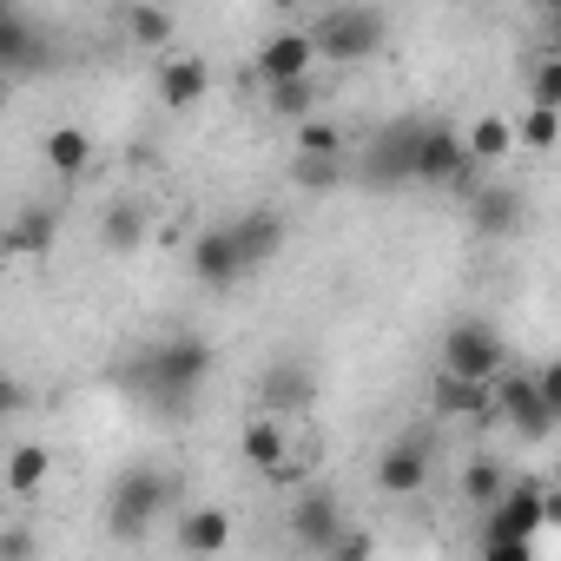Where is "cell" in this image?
I'll list each match as a JSON object with an SVG mask.
<instances>
[{"label":"cell","instance_id":"obj_25","mask_svg":"<svg viewBox=\"0 0 561 561\" xmlns=\"http://www.w3.org/2000/svg\"><path fill=\"white\" fill-rule=\"evenodd\" d=\"M271 113L277 119H305V113H318V80L311 73H298V80H271Z\"/></svg>","mask_w":561,"mask_h":561},{"label":"cell","instance_id":"obj_15","mask_svg":"<svg viewBox=\"0 0 561 561\" xmlns=\"http://www.w3.org/2000/svg\"><path fill=\"white\" fill-rule=\"evenodd\" d=\"M205 87H211V67H205L198 54H179V60H165V67H159V100H165L172 113L198 106V100H205Z\"/></svg>","mask_w":561,"mask_h":561},{"label":"cell","instance_id":"obj_21","mask_svg":"<svg viewBox=\"0 0 561 561\" xmlns=\"http://www.w3.org/2000/svg\"><path fill=\"white\" fill-rule=\"evenodd\" d=\"M469 205H476V225L482 231H515L522 225V192L515 185H476Z\"/></svg>","mask_w":561,"mask_h":561},{"label":"cell","instance_id":"obj_22","mask_svg":"<svg viewBox=\"0 0 561 561\" xmlns=\"http://www.w3.org/2000/svg\"><path fill=\"white\" fill-rule=\"evenodd\" d=\"M54 231H60L54 205H27V211L8 225V231H0V244H8V251H34V257H41V251L54 244Z\"/></svg>","mask_w":561,"mask_h":561},{"label":"cell","instance_id":"obj_14","mask_svg":"<svg viewBox=\"0 0 561 561\" xmlns=\"http://www.w3.org/2000/svg\"><path fill=\"white\" fill-rule=\"evenodd\" d=\"M47 41L14 14V8H0V73H27V67H47Z\"/></svg>","mask_w":561,"mask_h":561},{"label":"cell","instance_id":"obj_3","mask_svg":"<svg viewBox=\"0 0 561 561\" xmlns=\"http://www.w3.org/2000/svg\"><path fill=\"white\" fill-rule=\"evenodd\" d=\"M311 41H318L324 60L357 67V60H370V54L390 41V21H383V8H370V0H351V8H331V14L311 27Z\"/></svg>","mask_w":561,"mask_h":561},{"label":"cell","instance_id":"obj_31","mask_svg":"<svg viewBox=\"0 0 561 561\" xmlns=\"http://www.w3.org/2000/svg\"><path fill=\"white\" fill-rule=\"evenodd\" d=\"M502 482H508L502 462H476V469L462 476V502H469V508H489V502L502 495Z\"/></svg>","mask_w":561,"mask_h":561},{"label":"cell","instance_id":"obj_7","mask_svg":"<svg viewBox=\"0 0 561 561\" xmlns=\"http://www.w3.org/2000/svg\"><path fill=\"white\" fill-rule=\"evenodd\" d=\"M508 364V344H502V331L495 324H482V318H462V324H449V337H443V370H456V377H495Z\"/></svg>","mask_w":561,"mask_h":561},{"label":"cell","instance_id":"obj_30","mask_svg":"<svg viewBox=\"0 0 561 561\" xmlns=\"http://www.w3.org/2000/svg\"><path fill=\"white\" fill-rule=\"evenodd\" d=\"M554 133H561V106H528V119L515 126V139H522L528 152H548Z\"/></svg>","mask_w":561,"mask_h":561},{"label":"cell","instance_id":"obj_32","mask_svg":"<svg viewBox=\"0 0 561 561\" xmlns=\"http://www.w3.org/2000/svg\"><path fill=\"white\" fill-rule=\"evenodd\" d=\"M528 100H535V106H561V60H554V54L528 73Z\"/></svg>","mask_w":561,"mask_h":561},{"label":"cell","instance_id":"obj_13","mask_svg":"<svg viewBox=\"0 0 561 561\" xmlns=\"http://www.w3.org/2000/svg\"><path fill=\"white\" fill-rule=\"evenodd\" d=\"M291 535H298V548H311V554H331V541L344 535L337 528V502L318 489V495H298V508H291Z\"/></svg>","mask_w":561,"mask_h":561},{"label":"cell","instance_id":"obj_2","mask_svg":"<svg viewBox=\"0 0 561 561\" xmlns=\"http://www.w3.org/2000/svg\"><path fill=\"white\" fill-rule=\"evenodd\" d=\"M548 489L541 482H502V495L489 502V528H482V554L489 561H528L535 528L548 522Z\"/></svg>","mask_w":561,"mask_h":561},{"label":"cell","instance_id":"obj_24","mask_svg":"<svg viewBox=\"0 0 561 561\" xmlns=\"http://www.w3.org/2000/svg\"><path fill=\"white\" fill-rule=\"evenodd\" d=\"M508 146H515V126H508V119H495V113H489V119H476V126L462 133V152H469L476 165H495V159H508Z\"/></svg>","mask_w":561,"mask_h":561},{"label":"cell","instance_id":"obj_5","mask_svg":"<svg viewBox=\"0 0 561 561\" xmlns=\"http://www.w3.org/2000/svg\"><path fill=\"white\" fill-rule=\"evenodd\" d=\"M489 403H495V416H502L508 430H522L528 443H548L554 423H561V410L535 390V377H528V370H508V364L489 377Z\"/></svg>","mask_w":561,"mask_h":561},{"label":"cell","instance_id":"obj_4","mask_svg":"<svg viewBox=\"0 0 561 561\" xmlns=\"http://www.w3.org/2000/svg\"><path fill=\"white\" fill-rule=\"evenodd\" d=\"M410 179L423 185H456L462 198L476 192V159L462 152V133L443 126V119H423L416 126V152H410Z\"/></svg>","mask_w":561,"mask_h":561},{"label":"cell","instance_id":"obj_10","mask_svg":"<svg viewBox=\"0 0 561 561\" xmlns=\"http://www.w3.org/2000/svg\"><path fill=\"white\" fill-rule=\"evenodd\" d=\"M192 277L205 291H225V285H238V251H231V238H225V225H211V231H198L192 238Z\"/></svg>","mask_w":561,"mask_h":561},{"label":"cell","instance_id":"obj_9","mask_svg":"<svg viewBox=\"0 0 561 561\" xmlns=\"http://www.w3.org/2000/svg\"><path fill=\"white\" fill-rule=\"evenodd\" d=\"M318 67V41H311V27H291V34H271L264 47H257V80L271 87V80H298V73H311Z\"/></svg>","mask_w":561,"mask_h":561},{"label":"cell","instance_id":"obj_16","mask_svg":"<svg viewBox=\"0 0 561 561\" xmlns=\"http://www.w3.org/2000/svg\"><path fill=\"white\" fill-rule=\"evenodd\" d=\"M416 126L423 119H403V126H390L377 146H370V185H397V179H410V152H416Z\"/></svg>","mask_w":561,"mask_h":561},{"label":"cell","instance_id":"obj_28","mask_svg":"<svg viewBox=\"0 0 561 561\" xmlns=\"http://www.w3.org/2000/svg\"><path fill=\"white\" fill-rule=\"evenodd\" d=\"M298 152H311V159H344L351 146H344V133H337L331 119L305 113V119H298Z\"/></svg>","mask_w":561,"mask_h":561},{"label":"cell","instance_id":"obj_8","mask_svg":"<svg viewBox=\"0 0 561 561\" xmlns=\"http://www.w3.org/2000/svg\"><path fill=\"white\" fill-rule=\"evenodd\" d=\"M225 238H231V251H238V271L251 277L257 264H271L277 251H285V218H277L271 205H251L244 218L225 225Z\"/></svg>","mask_w":561,"mask_h":561},{"label":"cell","instance_id":"obj_1","mask_svg":"<svg viewBox=\"0 0 561 561\" xmlns=\"http://www.w3.org/2000/svg\"><path fill=\"white\" fill-rule=\"evenodd\" d=\"M126 377H133L159 410H185V397H198L205 377H211V344H205V337H165V344H146V351L133 357Z\"/></svg>","mask_w":561,"mask_h":561},{"label":"cell","instance_id":"obj_29","mask_svg":"<svg viewBox=\"0 0 561 561\" xmlns=\"http://www.w3.org/2000/svg\"><path fill=\"white\" fill-rule=\"evenodd\" d=\"M344 172H351V152H344V159H311V152L291 159V179H298L305 192H331V185H344Z\"/></svg>","mask_w":561,"mask_h":561},{"label":"cell","instance_id":"obj_34","mask_svg":"<svg viewBox=\"0 0 561 561\" xmlns=\"http://www.w3.org/2000/svg\"><path fill=\"white\" fill-rule=\"evenodd\" d=\"M41 541H34V528H8V535H0V554H34Z\"/></svg>","mask_w":561,"mask_h":561},{"label":"cell","instance_id":"obj_23","mask_svg":"<svg viewBox=\"0 0 561 561\" xmlns=\"http://www.w3.org/2000/svg\"><path fill=\"white\" fill-rule=\"evenodd\" d=\"M47 476H54V456H47L41 443H21V449L8 456V495H21V502H27V495H41V489H47Z\"/></svg>","mask_w":561,"mask_h":561},{"label":"cell","instance_id":"obj_20","mask_svg":"<svg viewBox=\"0 0 561 561\" xmlns=\"http://www.w3.org/2000/svg\"><path fill=\"white\" fill-rule=\"evenodd\" d=\"M47 165H54L60 179H87V172H93V139H87L80 126H54V133H47Z\"/></svg>","mask_w":561,"mask_h":561},{"label":"cell","instance_id":"obj_33","mask_svg":"<svg viewBox=\"0 0 561 561\" xmlns=\"http://www.w3.org/2000/svg\"><path fill=\"white\" fill-rule=\"evenodd\" d=\"M21 410H27V383L0 377V416H21Z\"/></svg>","mask_w":561,"mask_h":561},{"label":"cell","instance_id":"obj_11","mask_svg":"<svg viewBox=\"0 0 561 561\" xmlns=\"http://www.w3.org/2000/svg\"><path fill=\"white\" fill-rule=\"evenodd\" d=\"M430 397H436V416H456V423H482V416H495L482 377H456V370H443Z\"/></svg>","mask_w":561,"mask_h":561},{"label":"cell","instance_id":"obj_6","mask_svg":"<svg viewBox=\"0 0 561 561\" xmlns=\"http://www.w3.org/2000/svg\"><path fill=\"white\" fill-rule=\"evenodd\" d=\"M106 508H113V535L133 541V535H146V528L159 522V508H172V476H159V469L139 462V469H126V476L113 482V502H106Z\"/></svg>","mask_w":561,"mask_h":561},{"label":"cell","instance_id":"obj_12","mask_svg":"<svg viewBox=\"0 0 561 561\" xmlns=\"http://www.w3.org/2000/svg\"><path fill=\"white\" fill-rule=\"evenodd\" d=\"M430 482V449L423 443H390L383 462H377V489L383 495H416Z\"/></svg>","mask_w":561,"mask_h":561},{"label":"cell","instance_id":"obj_27","mask_svg":"<svg viewBox=\"0 0 561 561\" xmlns=\"http://www.w3.org/2000/svg\"><path fill=\"white\" fill-rule=\"evenodd\" d=\"M126 34H133V47H165V41H172V14L159 8V0H133Z\"/></svg>","mask_w":561,"mask_h":561},{"label":"cell","instance_id":"obj_19","mask_svg":"<svg viewBox=\"0 0 561 561\" xmlns=\"http://www.w3.org/2000/svg\"><path fill=\"white\" fill-rule=\"evenodd\" d=\"M179 541L192 554H225L231 548V515L225 508H185L179 515Z\"/></svg>","mask_w":561,"mask_h":561},{"label":"cell","instance_id":"obj_26","mask_svg":"<svg viewBox=\"0 0 561 561\" xmlns=\"http://www.w3.org/2000/svg\"><path fill=\"white\" fill-rule=\"evenodd\" d=\"M106 251H139V238H146V211H139V198H119L113 211H106Z\"/></svg>","mask_w":561,"mask_h":561},{"label":"cell","instance_id":"obj_17","mask_svg":"<svg viewBox=\"0 0 561 561\" xmlns=\"http://www.w3.org/2000/svg\"><path fill=\"white\" fill-rule=\"evenodd\" d=\"M311 397H318V383H311V370H305L298 357L271 364V377H264V410H271V416H291V410H305Z\"/></svg>","mask_w":561,"mask_h":561},{"label":"cell","instance_id":"obj_35","mask_svg":"<svg viewBox=\"0 0 561 561\" xmlns=\"http://www.w3.org/2000/svg\"><path fill=\"white\" fill-rule=\"evenodd\" d=\"M271 8H285V14H291V8H305V0H271Z\"/></svg>","mask_w":561,"mask_h":561},{"label":"cell","instance_id":"obj_18","mask_svg":"<svg viewBox=\"0 0 561 561\" xmlns=\"http://www.w3.org/2000/svg\"><path fill=\"white\" fill-rule=\"evenodd\" d=\"M238 449H244V462H251V469H264V476H271L277 462L291 456V436H285V423H277V416H257V423H244Z\"/></svg>","mask_w":561,"mask_h":561},{"label":"cell","instance_id":"obj_36","mask_svg":"<svg viewBox=\"0 0 561 561\" xmlns=\"http://www.w3.org/2000/svg\"><path fill=\"white\" fill-rule=\"evenodd\" d=\"M535 8H548V14H554V8H561V0H535Z\"/></svg>","mask_w":561,"mask_h":561}]
</instances>
